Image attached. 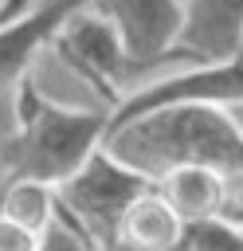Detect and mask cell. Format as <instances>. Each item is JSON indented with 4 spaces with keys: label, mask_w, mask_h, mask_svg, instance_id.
Segmentation results:
<instances>
[{
    "label": "cell",
    "mask_w": 243,
    "mask_h": 251,
    "mask_svg": "<svg viewBox=\"0 0 243 251\" xmlns=\"http://www.w3.org/2000/svg\"><path fill=\"white\" fill-rule=\"evenodd\" d=\"M12 106L16 126L0 145L4 180H39L59 188L90 161V153L106 145L110 110L63 106L47 98L31 75L16 86Z\"/></svg>",
    "instance_id": "6da1fadb"
},
{
    "label": "cell",
    "mask_w": 243,
    "mask_h": 251,
    "mask_svg": "<svg viewBox=\"0 0 243 251\" xmlns=\"http://www.w3.org/2000/svg\"><path fill=\"white\" fill-rule=\"evenodd\" d=\"M106 149L145 173L165 176L176 165H204L223 176H243V126L223 106H169L153 110L106 137Z\"/></svg>",
    "instance_id": "7a4b0ae2"
},
{
    "label": "cell",
    "mask_w": 243,
    "mask_h": 251,
    "mask_svg": "<svg viewBox=\"0 0 243 251\" xmlns=\"http://www.w3.org/2000/svg\"><path fill=\"white\" fill-rule=\"evenodd\" d=\"M149 188H157V180H149L145 173L122 165L106 145L98 153H90V161L67 180L59 184V220L82 235L94 251H114L118 243V224L125 216V208L145 196Z\"/></svg>",
    "instance_id": "3957f363"
},
{
    "label": "cell",
    "mask_w": 243,
    "mask_h": 251,
    "mask_svg": "<svg viewBox=\"0 0 243 251\" xmlns=\"http://www.w3.org/2000/svg\"><path fill=\"white\" fill-rule=\"evenodd\" d=\"M51 47H55V55L102 98V106H106L110 114L122 106V98L129 94L133 71H129V59H125V51H122L118 31H114L94 8L74 12V16L63 24V31L51 39Z\"/></svg>",
    "instance_id": "277c9868"
},
{
    "label": "cell",
    "mask_w": 243,
    "mask_h": 251,
    "mask_svg": "<svg viewBox=\"0 0 243 251\" xmlns=\"http://www.w3.org/2000/svg\"><path fill=\"white\" fill-rule=\"evenodd\" d=\"M169 106H243V59H227L216 67H192L169 78H153L141 86H129V94L122 98V106L110 114V129H122L153 110H169Z\"/></svg>",
    "instance_id": "5b68a950"
},
{
    "label": "cell",
    "mask_w": 243,
    "mask_h": 251,
    "mask_svg": "<svg viewBox=\"0 0 243 251\" xmlns=\"http://www.w3.org/2000/svg\"><path fill=\"white\" fill-rule=\"evenodd\" d=\"M122 39L129 71H149L176 63V43L184 31V0H94L90 4Z\"/></svg>",
    "instance_id": "8992f818"
},
{
    "label": "cell",
    "mask_w": 243,
    "mask_h": 251,
    "mask_svg": "<svg viewBox=\"0 0 243 251\" xmlns=\"http://www.w3.org/2000/svg\"><path fill=\"white\" fill-rule=\"evenodd\" d=\"M90 4L94 0H43L24 20L0 27V98L16 94V86L31 75L39 51L51 47V39L63 31V24Z\"/></svg>",
    "instance_id": "52a82bcc"
},
{
    "label": "cell",
    "mask_w": 243,
    "mask_h": 251,
    "mask_svg": "<svg viewBox=\"0 0 243 251\" xmlns=\"http://www.w3.org/2000/svg\"><path fill=\"white\" fill-rule=\"evenodd\" d=\"M243 0H188L176 59L192 67H216L239 55Z\"/></svg>",
    "instance_id": "ba28073f"
},
{
    "label": "cell",
    "mask_w": 243,
    "mask_h": 251,
    "mask_svg": "<svg viewBox=\"0 0 243 251\" xmlns=\"http://www.w3.org/2000/svg\"><path fill=\"white\" fill-rule=\"evenodd\" d=\"M157 192L169 200V208L192 227L204 220H223L227 216V196H231V176L204 169V165H176L165 176H157Z\"/></svg>",
    "instance_id": "9c48e42d"
},
{
    "label": "cell",
    "mask_w": 243,
    "mask_h": 251,
    "mask_svg": "<svg viewBox=\"0 0 243 251\" xmlns=\"http://www.w3.org/2000/svg\"><path fill=\"white\" fill-rule=\"evenodd\" d=\"M114 251H188V224L157 188H149L125 208Z\"/></svg>",
    "instance_id": "30bf717a"
},
{
    "label": "cell",
    "mask_w": 243,
    "mask_h": 251,
    "mask_svg": "<svg viewBox=\"0 0 243 251\" xmlns=\"http://www.w3.org/2000/svg\"><path fill=\"white\" fill-rule=\"evenodd\" d=\"M0 220H8V224L43 239L59 220V192L51 184H39V180H4Z\"/></svg>",
    "instance_id": "8fae6325"
},
{
    "label": "cell",
    "mask_w": 243,
    "mask_h": 251,
    "mask_svg": "<svg viewBox=\"0 0 243 251\" xmlns=\"http://www.w3.org/2000/svg\"><path fill=\"white\" fill-rule=\"evenodd\" d=\"M188 251H243V231L231 220H204L188 227Z\"/></svg>",
    "instance_id": "7c38bea8"
},
{
    "label": "cell",
    "mask_w": 243,
    "mask_h": 251,
    "mask_svg": "<svg viewBox=\"0 0 243 251\" xmlns=\"http://www.w3.org/2000/svg\"><path fill=\"white\" fill-rule=\"evenodd\" d=\"M39 251H94L82 235H74L63 220H55V227L43 235V243H39Z\"/></svg>",
    "instance_id": "4fadbf2b"
},
{
    "label": "cell",
    "mask_w": 243,
    "mask_h": 251,
    "mask_svg": "<svg viewBox=\"0 0 243 251\" xmlns=\"http://www.w3.org/2000/svg\"><path fill=\"white\" fill-rule=\"evenodd\" d=\"M39 243H43L39 235H31V231L0 220V251H39Z\"/></svg>",
    "instance_id": "5bb4252c"
},
{
    "label": "cell",
    "mask_w": 243,
    "mask_h": 251,
    "mask_svg": "<svg viewBox=\"0 0 243 251\" xmlns=\"http://www.w3.org/2000/svg\"><path fill=\"white\" fill-rule=\"evenodd\" d=\"M239 231H243V176H231V196H227V216Z\"/></svg>",
    "instance_id": "9a60e30c"
},
{
    "label": "cell",
    "mask_w": 243,
    "mask_h": 251,
    "mask_svg": "<svg viewBox=\"0 0 243 251\" xmlns=\"http://www.w3.org/2000/svg\"><path fill=\"white\" fill-rule=\"evenodd\" d=\"M31 8H35V0H4V8H0V27H8V24H16V20H24Z\"/></svg>",
    "instance_id": "2e32d148"
},
{
    "label": "cell",
    "mask_w": 243,
    "mask_h": 251,
    "mask_svg": "<svg viewBox=\"0 0 243 251\" xmlns=\"http://www.w3.org/2000/svg\"><path fill=\"white\" fill-rule=\"evenodd\" d=\"M235 59H243V31H239V55H235Z\"/></svg>",
    "instance_id": "e0dca14e"
},
{
    "label": "cell",
    "mask_w": 243,
    "mask_h": 251,
    "mask_svg": "<svg viewBox=\"0 0 243 251\" xmlns=\"http://www.w3.org/2000/svg\"><path fill=\"white\" fill-rule=\"evenodd\" d=\"M0 8H4V0H0Z\"/></svg>",
    "instance_id": "ac0fdd59"
},
{
    "label": "cell",
    "mask_w": 243,
    "mask_h": 251,
    "mask_svg": "<svg viewBox=\"0 0 243 251\" xmlns=\"http://www.w3.org/2000/svg\"><path fill=\"white\" fill-rule=\"evenodd\" d=\"M184 4H188V0H184Z\"/></svg>",
    "instance_id": "d6986e66"
}]
</instances>
